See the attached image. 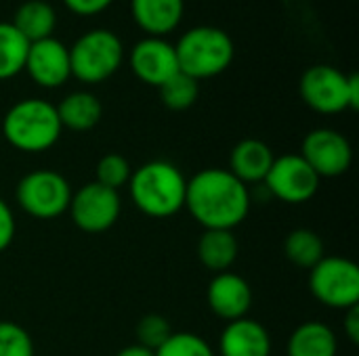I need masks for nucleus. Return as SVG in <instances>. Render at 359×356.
<instances>
[{
    "mask_svg": "<svg viewBox=\"0 0 359 356\" xmlns=\"http://www.w3.org/2000/svg\"><path fill=\"white\" fill-rule=\"evenodd\" d=\"M320 178H337L351 168L353 149L347 136L330 128L311 130L301 145L299 153Z\"/></svg>",
    "mask_w": 359,
    "mask_h": 356,
    "instance_id": "9b49d317",
    "label": "nucleus"
},
{
    "mask_svg": "<svg viewBox=\"0 0 359 356\" xmlns=\"http://www.w3.org/2000/svg\"><path fill=\"white\" fill-rule=\"evenodd\" d=\"M284 254L299 269L311 271L326 256V250H324L322 237L316 231L297 229V231L288 233V237L284 241Z\"/></svg>",
    "mask_w": 359,
    "mask_h": 356,
    "instance_id": "4be33fe9",
    "label": "nucleus"
},
{
    "mask_svg": "<svg viewBox=\"0 0 359 356\" xmlns=\"http://www.w3.org/2000/svg\"><path fill=\"white\" fill-rule=\"evenodd\" d=\"M240 252V243L233 231L206 229L198 241V258L212 273H225L231 269Z\"/></svg>",
    "mask_w": 359,
    "mask_h": 356,
    "instance_id": "a211bd4d",
    "label": "nucleus"
},
{
    "mask_svg": "<svg viewBox=\"0 0 359 356\" xmlns=\"http://www.w3.org/2000/svg\"><path fill=\"white\" fill-rule=\"evenodd\" d=\"M130 174H133L130 164H128L122 155H118V153H107V155H103V157L99 159V164H97V180H95V183H99V185H103V187H107V189L118 191L120 187L128 185Z\"/></svg>",
    "mask_w": 359,
    "mask_h": 356,
    "instance_id": "a878e982",
    "label": "nucleus"
},
{
    "mask_svg": "<svg viewBox=\"0 0 359 356\" xmlns=\"http://www.w3.org/2000/svg\"><path fill=\"white\" fill-rule=\"evenodd\" d=\"M198 80L189 78L183 71H177L172 78H168L162 86H160V97L162 103L172 109V111H185L189 109L196 99H198Z\"/></svg>",
    "mask_w": 359,
    "mask_h": 356,
    "instance_id": "b1692460",
    "label": "nucleus"
},
{
    "mask_svg": "<svg viewBox=\"0 0 359 356\" xmlns=\"http://www.w3.org/2000/svg\"><path fill=\"white\" fill-rule=\"evenodd\" d=\"M67 210L80 231L103 233L116 225L122 204L118 191L107 189L99 183H86L76 193H72Z\"/></svg>",
    "mask_w": 359,
    "mask_h": 356,
    "instance_id": "9d476101",
    "label": "nucleus"
},
{
    "mask_svg": "<svg viewBox=\"0 0 359 356\" xmlns=\"http://www.w3.org/2000/svg\"><path fill=\"white\" fill-rule=\"evenodd\" d=\"M130 67L141 82L160 88L179 71L175 44L158 36H147L139 40L130 50Z\"/></svg>",
    "mask_w": 359,
    "mask_h": 356,
    "instance_id": "f8f14e48",
    "label": "nucleus"
},
{
    "mask_svg": "<svg viewBox=\"0 0 359 356\" xmlns=\"http://www.w3.org/2000/svg\"><path fill=\"white\" fill-rule=\"evenodd\" d=\"M29 42L17 31L13 23L0 21V80L17 76L25 67Z\"/></svg>",
    "mask_w": 359,
    "mask_h": 356,
    "instance_id": "5701e85b",
    "label": "nucleus"
},
{
    "mask_svg": "<svg viewBox=\"0 0 359 356\" xmlns=\"http://www.w3.org/2000/svg\"><path fill=\"white\" fill-rule=\"evenodd\" d=\"M309 290L328 308L347 311L359 304V269L353 260L324 256L309 271Z\"/></svg>",
    "mask_w": 359,
    "mask_h": 356,
    "instance_id": "0eeeda50",
    "label": "nucleus"
},
{
    "mask_svg": "<svg viewBox=\"0 0 359 356\" xmlns=\"http://www.w3.org/2000/svg\"><path fill=\"white\" fill-rule=\"evenodd\" d=\"M55 23H57L55 8L44 0H27V2H23L17 8L15 19H13V25L17 27V31L27 42L50 38V34L55 29Z\"/></svg>",
    "mask_w": 359,
    "mask_h": 356,
    "instance_id": "412c9836",
    "label": "nucleus"
},
{
    "mask_svg": "<svg viewBox=\"0 0 359 356\" xmlns=\"http://www.w3.org/2000/svg\"><path fill=\"white\" fill-rule=\"evenodd\" d=\"M183 6V0H130V13L137 25L149 36L158 38L179 25Z\"/></svg>",
    "mask_w": 359,
    "mask_h": 356,
    "instance_id": "f3484780",
    "label": "nucleus"
},
{
    "mask_svg": "<svg viewBox=\"0 0 359 356\" xmlns=\"http://www.w3.org/2000/svg\"><path fill=\"white\" fill-rule=\"evenodd\" d=\"M206 300L219 319L231 323L248 315L252 306V290L244 277L225 271L212 277L206 290Z\"/></svg>",
    "mask_w": 359,
    "mask_h": 356,
    "instance_id": "4468645a",
    "label": "nucleus"
},
{
    "mask_svg": "<svg viewBox=\"0 0 359 356\" xmlns=\"http://www.w3.org/2000/svg\"><path fill=\"white\" fill-rule=\"evenodd\" d=\"M116 356H156V355H154L151 350H147V348L139 346V344H133V346L122 348V350H120Z\"/></svg>",
    "mask_w": 359,
    "mask_h": 356,
    "instance_id": "2f4dec72",
    "label": "nucleus"
},
{
    "mask_svg": "<svg viewBox=\"0 0 359 356\" xmlns=\"http://www.w3.org/2000/svg\"><path fill=\"white\" fill-rule=\"evenodd\" d=\"M179 71L194 80L219 76L233 61V40L221 27L196 25L175 44Z\"/></svg>",
    "mask_w": 359,
    "mask_h": 356,
    "instance_id": "20e7f679",
    "label": "nucleus"
},
{
    "mask_svg": "<svg viewBox=\"0 0 359 356\" xmlns=\"http://www.w3.org/2000/svg\"><path fill=\"white\" fill-rule=\"evenodd\" d=\"M103 113L101 101L90 92H72L57 105V115L63 128H69L74 132L90 130L99 124Z\"/></svg>",
    "mask_w": 359,
    "mask_h": 356,
    "instance_id": "aec40b11",
    "label": "nucleus"
},
{
    "mask_svg": "<svg viewBox=\"0 0 359 356\" xmlns=\"http://www.w3.org/2000/svg\"><path fill=\"white\" fill-rule=\"evenodd\" d=\"M345 336L351 344H359V304L345 311Z\"/></svg>",
    "mask_w": 359,
    "mask_h": 356,
    "instance_id": "7c9ffc66",
    "label": "nucleus"
},
{
    "mask_svg": "<svg viewBox=\"0 0 359 356\" xmlns=\"http://www.w3.org/2000/svg\"><path fill=\"white\" fill-rule=\"evenodd\" d=\"M128 191L135 208L151 218H168L185 208L187 178L164 159H154L133 170Z\"/></svg>",
    "mask_w": 359,
    "mask_h": 356,
    "instance_id": "f03ea898",
    "label": "nucleus"
},
{
    "mask_svg": "<svg viewBox=\"0 0 359 356\" xmlns=\"http://www.w3.org/2000/svg\"><path fill=\"white\" fill-rule=\"evenodd\" d=\"M185 208L204 231H233L250 212V191L229 170L206 168L187 180Z\"/></svg>",
    "mask_w": 359,
    "mask_h": 356,
    "instance_id": "f257e3e1",
    "label": "nucleus"
},
{
    "mask_svg": "<svg viewBox=\"0 0 359 356\" xmlns=\"http://www.w3.org/2000/svg\"><path fill=\"white\" fill-rule=\"evenodd\" d=\"M276 155L269 149L267 143L259 138H244L240 141L229 157V172L242 180L244 185L248 183H263Z\"/></svg>",
    "mask_w": 359,
    "mask_h": 356,
    "instance_id": "dca6fc26",
    "label": "nucleus"
},
{
    "mask_svg": "<svg viewBox=\"0 0 359 356\" xmlns=\"http://www.w3.org/2000/svg\"><path fill=\"white\" fill-rule=\"evenodd\" d=\"M0 356H34V342L21 325L0 321Z\"/></svg>",
    "mask_w": 359,
    "mask_h": 356,
    "instance_id": "cd10ccee",
    "label": "nucleus"
},
{
    "mask_svg": "<svg viewBox=\"0 0 359 356\" xmlns=\"http://www.w3.org/2000/svg\"><path fill=\"white\" fill-rule=\"evenodd\" d=\"M320 180L322 178L299 153H288L273 159L263 183L276 199L284 204H305L318 193Z\"/></svg>",
    "mask_w": 359,
    "mask_h": 356,
    "instance_id": "1a4fd4ad",
    "label": "nucleus"
},
{
    "mask_svg": "<svg viewBox=\"0 0 359 356\" xmlns=\"http://www.w3.org/2000/svg\"><path fill=\"white\" fill-rule=\"evenodd\" d=\"M303 101L318 113L334 115L345 109L359 107L358 73H343L341 69L318 63L303 71L299 84Z\"/></svg>",
    "mask_w": 359,
    "mask_h": 356,
    "instance_id": "39448f33",
    "label": "nucleus"
},
{
    "mask_svg": "<svg viewBox=\"0 0 359 356\" xmlns=\"http://www.w3.org/2000/svg\"><path fill=\"white\" fill-rule=\"evenodd\" d=\"M221 356H269L271 338L267 329L255 319H238L225 325L219 338Z\"/></svg>",
    "mask_w": 359,
    "mask_h": 356,
    "instance_id": "2eb2a0df",
    "label": "nucleus"
},
{
    "mask_svg": "<svg viewBox=\"0 0 359 356\" xmlns=\"http://www.w3.org/2000/svg\"><path fill=\"white\" fill-rule=\"evenodd\" d=\"M170 336H172V327L162 315H145L137 323L139 346H143V348H147L151 353H156Z\"/></svg>",
    "mask_w": 359,
    "mask_h": 356,
    "instance_id": "bb28decb",
    "label": "nucleus"
},
{
    "mask_svg": "<svg viewBox=\"0 0 359 356\" xmlns=\"http://www.w3.org/2000/svg\"><path fill=\"white\" fill-rule=\"evenodd\" d=\"M15 239V216L6 201L0 197V252H4Z\"/></svg>",
    "mask_w": 359,
    "mask_h": 356,
    "instance_id": "c85d7f7f",
    "label": "nucleus"
},
{
    "mask_svg": "<svg viewBox=\"0 0 359 356\" xmlns=\"http://www.w3.org/2000/svg\"><path fill=\"white\" fill-rule=\"evenodd\" d=\"M23 69H27L36 84L44 88H57L72 76L69 48L53 36L29 42Z\"/></svg>",
    "mask_w": 359,
    "mask_h": 356,
    "instance_id": "ddd939ff",
    "label": "nucleus"
},
{
    "mask_svg": "<svg viewBox=\"0 0 359 356\" xmlns=\"http://www.w3.org/2000/svg\"><path fill=\"white\" fill-rule=\"evenodd\" d=\"M63 2L76 15H97L111 4V0H63Z\"/></svg>",
    "mask_w": 359,
    "mask_h": 356,
    "instance_id": "c756f323",
    "label": "nucleus"
},
{
    "mask_svg": "<svg viewBox=\"0 0 359 356\" xmlns=\"http://www.w3.org/2000/svg\"><path fill=\"white\" fill-rule=\"evenodd\" d=\"M337 350L339 342L334 332L320 321L299 325L286 346L288 356H337Z\"/></svg>",
    "mask_w": 359,
    "mask_h": 356,
    "instance_id": "6ab92c4d",
    "label": "nucleus"
},
{
    "mask_svg": "<svg viewBox=\"0 0 359 356\" xmlns=\"http://www.w3.org/2000/svg\"><path fill=\"white\" fill-rule=\"evenodd\" d=\"M21 210L38 220H50L67 212L72 201L69 183L55 170H34L25 174L15 191Z\"/></svg>",
    "mask_w": 359,
    "mask_h": 356,
    "instance_id": "6e6552de",
    "label": "nucleus"
},
{
    "mask_svg": "<svg viewBox=\"0 0 359 356\" xmlns=\"http://www.w3.org/2000/svg\"><path fill=\"white\" fill-rule=\"evenodd\" d=\"M57 107L44 99H23L15 103L4 120L2 132L6 141L23 153H40L50 149L61 136Z\"/></svg>",
    "mask_w": 359,
    "mask_h": 356,
    "instance_id": "7ed1b4c3",
    "label": "nucleus"
},
{
    "mask_svg": "<svg viewBox=\"0 0 359 356\" xmlns=\"http://www.w3.org/2000/svg\"><path fill=\"white\" fill-rule=\"evenodd\" d=\"M156 356H215L210 344L198 334L172 332V336L154 353Z\"/></svg>",
    "mask_w": 359,
    "mask_h": 356,
    "instance_id": "393cba45",
    "label": "nucleus"
},
{
    "mask_svg": "<svg viewBox=\"0 0 359 356\" xmlns=\"http://www.w3.org/2000/svg\"><path fill=\"white\" fill-rule=\"evenodd\" d=\"M124 46L109 29H90L69 48L72 76L86 84H99L114 76L122 63Z\"/></svg>",
    "mask_w": 359,
    "mask_h": 356,
    "instance_id": "423d86ee",
    "label": "nucleus"
}]
</instances>
